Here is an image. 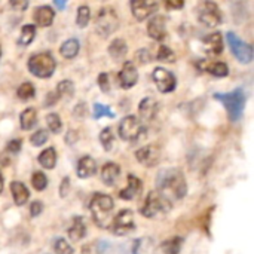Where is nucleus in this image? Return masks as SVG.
Instances as JSON below:
<instances>
[{
	"mask_svg": "<svg viewBox=\"0 0 254 254\" xmlns=\"http://www.w3.org/2000/svg\"><path fill=\"white\" fill-rule=\"evenodd\" d=\"M156 185H158V190L170 201L171 199L179 201L185 198L188 193L186 179L183 173L177 168L162 170L156 177Z\"/></svg>",
	"mask_w": 254,
	"mask_h": 254,
	"instance_id": "obj_1",
	"label": "nucleus"
},
{
	"mask_svg": "<svg viewBox=\"0 0 254 254\" xmlns=\"http://www.w3.org/2000/svg\"><path fill=\"white\" fill-rule=\"evenodd\" d=\"M115 202L109 195L104 193H95L89 202V208L92 213V217L95 223L100 228H109L112 223V213H113Z\"/></svg>",
	"mask_w": 254,
	"mask_h": 254,
	"instance_id": "obj_2",
	"label": "nucleus"
},
{
	"mask_svg": "<svg viewBox=\"0 0 254 254\" xmlns=\"http://www.w3.org/2000/svg\"><path fill=\"white\" fill-rule=\"evenodd\" d=\"M214 98L225 106L228 116L232 122H237L243 118L244 106H246V94H244L243 88H237L228 94L217 92V94H214Z\"/></svg>",
	"mask_w": 254,
	"mask_h": 254,
	"instance_id": "obj_3",
	"label": "nucleus"
},
{
	"mask_svg": "<svg viewBox=\"0 0 254 254\" xmlns=\"http://www.w3.org/2000/svg\"><path fill=\"white\" fill-rule=\"evenodd\" d=\"M27 67L33 76L39 79H48L55 73L57 61L51 52H40L31 55V58L27 63Z\"/></svg>",
	"mask_w": 254,
	"mask_h": 254,
	"instance_id": "obj_4",
	"label": "nucleus"
},
{
	"mask_svg": "<svg viewBox=\"0 0 254 254\" xmlns=\"http://www.w3.org/2000/svg\"><path fill=\"white\" fill-rule=\"evenodd\" d=\"M173 208L171 201L164 196L159 190H152L149 196L146 198V202L141 208V214L149 219H155L159 216H164Z\"/></svg>",
	"mask_w": 254,
	"mask_h": 254,
	"instance_id": "obj_5",
	"label": "nucleus"
},
{
	"mask_svg": "<svg viewBox=\"0 0 254 254\" xmlns=\"http://www.w3.org/2000/svg\"><path fill=\"white\" fill-rule=\"evenodd\" d=\"M119 27V18L112 7H103L95 18V31L101 37H109Z\"/></svg>",
	"mask_w": 254,
	"mask_h": 254,
	"instance_id": "obj_6",
	"label": "nucleus"
},
{
	"mask_svg": "<svg viewBox=\"0 0 254 254\" xmlns=\"http://www.w3.org/2000/svg\"><path fill=\"white\" fill-rule=\"evenodd\" d=\"M198 19L204 25L214 28L222 22V12L213 0H204L198 6Z\"/></svg>",
	"mask_w": 254,
	"mask_h": 254,
	"instance_id": "obj_7",
	"label": "nucleus"
},
{
	"mask_svg": "<svg viewBox=\"0 0 254 254\" xmlns=\"http://www.w3.org/2000/svg\"><path fill=\"white\" fill-rule=\"evenodd\" d=\"M144 132V127L141 121L132 115L125 116L119 124V137L125 141H135Z\"/></svg>",
	"mask_w": 254,
	"mask_h": 254,
	"instance_id": "obj_8",
	"label": "nucleus"
},
{
	"mask_svg": "<svg viewBox=\"0 0 254 254\" xmlns=\"http://www.w3.org/2000/svg\"><path fill=\"white\" fill-rule=\"evenodd\" d=\"M228 42H229V46H231L232 54L235 55V58L240 63L250 64L253 61L254 52L252 45H249L247 42L241 40L235 33H231V31L228 33Z\"/></svg>",
	"mask_w": 254,
	"mask_h": 254,
	"instance_id": "obj_9",
	"label": "nucleus"
},
{
	"mask_svg": "<svg viewBox=\"0 0 254 254\" xmlns=\"http://www.w3.org/2000/svg\"><path fill=\"white\" fill-rule=\"evenodd\" d=\"M110 231L118 235V237H124L131 234L135 229V222H134V214L131 210H122L110 223Z\"/></svg>",
	"mask_w": 254,
	"mask_h": 254,
	"instance_id": "obj_10",
	"label": "nucleus"
},
{
	"mask_svg": "<svg viewBox=\"0 0 254 254\" xmlns=\"http://www.w3.org/2000/svg\"><path fill=\"white\" fill-rule=\"evenodd\" d=\"M152 77H153V80H155L158 89H159L161 92H164V94L173 92V91L176 89V86H177V79H176V76H174L171 71H168L167 68H164V67L155 68L153 73H152Z\"/></svg>",
	"mask_w": 254,
	"mask_h": 254,
	"instance_id": "obj_11",
	"label": "nucleus"
},
{
	"mask_svg": "<svg viewBox=\"0 0 254 254\" xmlns=\"http://www.w3.org/2000/svg\"><path fill=\"white\" fill-rule=\"evenodd\" d=\"M158 9L155 0H131V12L137 21H144Z\"/></svg>",
	"mask_w": 254,
	"mask_h": 254,
	"instance_id": "obj_12",
	"label": "nucleus"
},
{
	"mask_svg": "<svg viewBox=\"0 0 254 254\" xmlns=\"http://www.w3.org/2000/svg\"><path fill=\"white\" fill-rule=\"evenodd\" d=\"M135 158L137 161L144 165V167H155L158 162H159V158H161V152L156 146L153 144H149V146H144L141 149H138L135 152Z\"/></svg>",
	"mask_w": 254,
	"mask_h": 254,
	"instance_id": "obj_13",
	"label": "nucleus"
},
{
	"mask_svg": "<svg viewBox=\"0 0 254 254\" xmlns=\"http://www.w3.org/2000/svg\"><path fill=\"white\" fill-rule=\"evenodd\" d=\"M138 80V71L134 65V63L131 61H127L124 64V67L121 68L119 71V83H121V88L124 89H129L132 88Z\"/></svg>",
	"mask_w": 254,
	"mask_h": 254,
	"instance_id": "obj_14",
	"label": "nucleus"
},
{
	"mask_svg": "<svg viewBox=\"0 0 254 254\" xmlns=\"http://www.w3.org/2000/svg\"><path fill=\"white\" fill-rule=\"evenodd\" d=\"M147 33L153 40H164L167 36V19L162 15L153 16L147 24Z\"/></svg>",
	"mask_w": 254,
	"mask_h": 254,
	"instance_id": "obj_15",
	"label": "nucleus"
},
{
	"mask_svg": "<svg viewBox=\"0 0 254 254\" xmlns=\"http://www.w3.org/2000/svg\"><path fill=\"white\" fill-rule=\"evenodd\" d=\"M202 48L208 55H220L223 51V39L220 33H211L205 36L202 40Z\"/></svg>",
	"mask_w": 254,
	"mask_h": 254,
	"instance_id": "obj_16",
	"label": "nucleus"
},
{
	"mask_svg": "<svg viewBox=\"0 0 254 254\" xmlns=\"http://www.w3.org/2000/svg\"><path fill=\"white\" fill-rule=\"evenodd\" d=\"M141 190H143V183L138 177L129 174L128 176V186L119 193V196L125 201H132L135 198H138L141 195Z\"/></svg>",
	"mask_w": 254,
	"mask_h": 254,
	"instance_id": "obj_17",
	"label": "nucleus"
},
{
	"mask_svg": "<svg viewBox=\"0 0 254 254\" xmlns=\"http://www.w3.org/2000/svg\"><path fill=\"white\" fill-rule=\"evenodd\" d=\"M34 22L40 27H49L52 22H54V18H55V12L51 6L48 4H43V6H39L34 9Z\"/></svg>",
	"mask_w": 254,
	"mask_h": 254,
	"instance_id": "obj_18",
	"label": "nucleus"
},
{
	"mask_svg": "<svg viewBox=\"0 0 254 254\" xmlns=\"http://www.w3.org/2000/svg\"><path fill=\"white\" fill-rule=\"evenodd\" d=\"M158 109H159V106H158L156 100L152 98V97L143 98V100L140 101V104H138V113H140V116H141L144 121H152V119L156 116Z\"/></svg>",
	"mask_w": 254,
	"mask_h": 254,
	"instance_id": "obj_19",
	"label": "nucleus"
},
{
	"mask_svg": "<svg viewBox=\"0 0 254 254\" xmlns=\"http://www.w3.org/2000/svg\"><path fill=\"white\" fill-rule=\"evenodd\" d=\"M158 246L152 237H141L132 246V254H156Z\"/></svg>",
	"mask_w": 254,
	"mask_h": 254,
	"instance_id": "obj_20",
	"label": "nucleus"
},
{
	"mask_svg": "<svg viewBox=\"0 0 254 254\" xmlns=\"http://www.w3.org/2000/svg\"><path fill=\"white\" fill-rule=\"evenodd\" d=\"M196 65L202 71H207V73H210V74H213L216 77H225L229 73V68H228V65L225 63H208V61L202 60V61H198Z\"/></svg>",
	"mask_w": 254,
	"mask_h": 254,
	"instance_id": "obj_21",
	"label": "nucleus"
},
{
	"mask_svg": "<svg viewBox=\"0 0 254 254\" xmlns=\"http://www.w3.org/2000/svg\"><path fill=\"white\" fill-rule=\"evenodd\" d=\"M97 173V164L91 156H83L77 162V176L80 179L92 177Z\"/></svg>",
	"mask_w": 254,
	"mask_h": 254,
	"instance_id": "obj_22",
	"label": "nucleus"
},
{
	"mask_svg": "<svg viewBox=\"0 0 254 254\" xmlns=\"http://www.w3.org/2000/svg\"><path fill=\"white\" fill-rule=\"evenodd\" d=\"M119 176H121V168H119V165H116L113 162L106 164L101 170V180L107 186H113L118 182Z\"/></svg>",
	"mask_w": 254,
	"mask_h": 254,
	"instance_id": "obj_23",
	"label": "nucleus"
},
{
	"mask_svg": "<svg viewBox=\"0 0 254 254\" xmlns=\"http://www.w3.org/2000/svg\"><path fill=\"white\" fill-rule=\"evenodd\" d=\"M10 192H12V196H13V201L16 205H24L28 201L30 190L21 182H12L10 183Z\"/></svg>",
	"mask_w": 254,
	"mask_h": 254,
	"instance_id": "obj_24",
	"label": "nucleus"
},
{
	"mask_svg": "<svg viewBox=\"0 0 254 254\" xmlns=\"http://www.w3.org/2000/svg\"><path fill=\"white\" fill-rule=\"evenodd\" d=\"M86 235V226L85 220L82 217H74L71 222V226L68 228V237L71 241H80Z\"/></svg>",
	"mask_w": 254,
	"mask_h": 254,
	"instance_id": "obj_25",
	"label": "nucleus"
},
{
	"mask_svg": "<svg viewBox=\"0 0 254 254\" xmlns=\"http://www.w3.org/2000/svg\"><path fill=\"white\" fill-rule=\"evenodd\" d=\"M127 52H128V46H127V42L122 40V39H115L110 45H109V54L113 60L116 61H121L127 57Z\"/></svg>",
	"mask_w": 254,
	"mask_h": 254,
	"instance_id": "obj_26",
	"label": "nucleus"
},
{
	"mask_svg": "<svg viewBox=\"0 0 254 254\" xmlns=\"http://www.w3.org/2000/svg\"><path fill=\"white\" fill-rule=\"evenodd\" d=\"M79 49H80V43L77 39H68L65 40L61 48H60V54L65 58V60H73L77 54H79Z\"/></svg>",
	"mask_w": 254,
	"mask_h": 254,
	"instance_id": "obj_27",
	"label": "nucleus"
},
{
	"mask_svg": "<svg viewBox=\"0 0 254 254\" xmlns=\"http://www.w3.org/2000/svg\"><path fill=\"white\" fill-rule=\"evenodd\" d=\"M39 164L46 168V170H52L57 165V152L54 147H48L45 149L40 155H39Z\"/></svg>",
	"mask_w": 254,
	"mask_h": 254,
	"instance_id": "obj_28",
	"label": "nucleus"
},
{
	"mask_svg": "<svg viewBox=\"0 0 254 254\" xmlns=\"http://www.w3.org/2000/svg\"><path fill=\"white\" fill-rule=\"evenodd\" d=\"M19 122H21V128H22L24 131L31 129V128L37 124V113H36V110H34L33 107L25 109V110L21 113V116H19Z\"/></svg>",
	"mask_w": 254,
	"mask_h": 254,
	"instance_id": "obj_29",
	"label": "nucleus"
},
{
	"mask_svg": "<svg viewBox=\"0 0 254 254\" xmlns=\"http://www.w3.org/2000/svg\"><path fill=\"white\" fill-rule=\"evenodd\" d=\"M34 36H36V27L31 24L24 25L21 30V34H19V39H18V45L19 46H28L34 40Z\"/></svg>",
	"mask_w": 254,
	"mask_h": 254,
	"instance_id": "obj_30",
	"label": "nucleus"
},
{
	"mask_svg": "<svg viewBox=\"0 0 254 254\" xmlns=\"http://www.w3.org/2000/svg\"><path fill=\"white\" fill-rule=\"evenodd\" d=\"M57 95L58 98H64V100H70L73 92H74V85L71 80H61L57 86Z\"/></svg>",
	"mask_w": 254,
	"mask_h": 254,
	"instance_id": "obj_31",
	"label": "nucleus"
},
{
	"mask_svg": "<svg viewBox=\"0 0 254 254\" xmlns=\"http://www.w3.org/2000/svg\"><path fill=\"white\" fill-rule=\"evenodd\" d=\"M100 143H101V146H103L107 152H110V150L113 149V146H115V135H113L112 128L106 127V128L100 132Z\"/></svg>",
	"mask_w": 254,
	"mask_h": 254,
	"instance_id": "obj_32",
	"label": "nucleus"
},
{
	"mask_svg": "<svg viewBox=\"0 0 254 254\" xmlns=\"http://www.w3.org/2000/svg\"><path fill=\"white\" fill-rule=\"evenodd\" d=\"M182 243H183V240L179 238V237L171 238V240H168V241H165L162 244V250H164L165 254H179L180 250H182Z\"/></svg>",
	"mask_w": 254,
	"mask_h": 254,
	"instance_id": "obj_33",
	"label": "nucleus"
},
{
	"mask_svg": "<svg viewBox=\"0 0 254 254\" xmlns=\"http://www.w3.org/2000/svg\"><path fill=\"white\" fill-rule=\"evenodd\" d=\"M16 94H18V98H19V100L27 101V100H31V98L34 97L36 91H34V86H33L30 82H24V83H21V86L18 88Z\"/></svg>",
	"mask_w": 254,
	"mask_h": 254,
	"instance_id": "obj_34",
	"label": "nucleus"
},
{
	"mask_svg": "<svg viewBox=\"0 0 254 254\" xmlns=\"http://www.w3.org/2000/svg\"><path fill=\"white\" fill-rule=\"evenodd\" d=\"M91 19V10L88 6H80L77 9V16H76V24L80 27V28H85L88 25Z\"/></svg>",
	"mask_w": 254,
	"mask_h": 254,
	"instance_id": "obj_35",
	"label": "nucleus"
},
{
	"mask_svg": "<svg viewBox=\"0 0 254 254\" xmlns=\"http://www.w3.org/2000/svg\"><path fill=\"white\" fill-rule=\"evenodd\" d=\"M46 124H48V128L49 131H52L54 134H58L63 128V124H61V119L57 113H49L46 116Z\"/></svg>",
	"mask_w": 254,
	"mask_h": 254,
	"instance_id": "obj_36",
	"label": "nucleus"
},
{
	"mask_svg": "<svg viewBox=\"0 0 254 254\" xmlns=\"http://www.w3.org/2000/svg\"><path fill=\"white\" fill-rule=\"evenodd\" d=\"M156 57H158V61H164V63H174L176 61V54L165 45L159 46Z\"/></svg>",
	"mask_w": 254,
	"mask_h": 254,
	"instance_id": "obj_37",
	"label": "nucleus"
},
{
	"mask_svg": "<svg viewBox=\"0 0 254 254\" xmlns=\"http://www.w3.org/2000/svg\"><path fill=\"white\" fill-rule=\"evenodd\" d=\"M115 118V113L110 110L109 106L106 104H100V103H95L94 104V118L95 119H101V118Z\"/></svg>",
	"mask_w": 254,
	"mask_h": 254,
	"instance_id": "obj_38",
	"label": "nucleus"
},
{
	"mask_svg": "<svg viewBox=\"0 0 254 254\" xmlns=\"http://www.w3.org/2000/svg\"><path fill=\"white\" fill-rule=\"evenodd\" d=\"M31 185H33V188L36 189V190H45L46 189V186H48V179H46V176L43 174V173H40V171H37V173H34L33 174V177H31Z\"/></svg>",
	"mask_w": 254,
	"mask_h": 254,
	"instance_id": "obj_39",
	"label": "nucleus"
},
{
	"mask_svg": "<svg viewBox=\"0 0 254 254\" xmlns=\"http://www.w3.org/2000/svg\"><path fill=\"white\" fill-rule=\"evenodd\" d=\"M54 252L55 254H73V247L64 238H57L54 241Z\"/></svg>",
	"mask_w": 254,
	"mask_h": 254,
	"instance_id": "obj_40",
	"label": "nucleus"
},
{
	"mask_svg": "<svg viewBox=\"0 0 254 254\" xmlns=\"http://www.w3.org/2000/svg\"><path fill=\"white\" fill-rule=\"evenodd\" d=\"M30 141H31V144H33V146H36V147L43 146V144L48 141V131H45V129H39V131H36V132L31 135Z\"/></svg>",
	"mask_w": 254,
	"mask_h": 254,
	"instance_id": "obj_41",
	"label": "nucleus"
},
{
	"mask_svg": "<svg viewBox=\"0 0 254 254\" xmlns=\"http://www.w3.org/2000/svg\"><path fill=\"white\" fill-rule=\"evenodd\" d=\"M98 86L104 92H109L110 91V79H109V74L107 73H101L98 76Z\"/></svg>",
	"mask_w": 254,
	"mask_h": 254,
	"instance_id": "obj_42",
	"label": "nucleus"
},
{
	"mask_svg": "<svg viewBox=\"0 0 254 254\" xmlns=\"http://www.w3.org/2000/svg\"><path fill=\"white\" fill-rule=\"evenodd\" d=\"M9 4L16 12H24L28 7V0H9Z\"/></svg>",
	"mask_w": 254,
	"mask_h": 254,
	"instance_id": "obj_43",
	"label": "nucleus"
},
{
	"mask_svg": "<svg viewBox=\"0 0 254 254\" xmlns=\"http://www.w3.org/2000/svg\"><path fill=\"white\" fill-rule=\"evenodd\" d=\"M135 57H137L138 63H141V64H147V63L152 61V54H150V51H147V49H140V51L137 52Z\"/></svg>",
	"mask_w": 254,
	"mask_h": 254,
	"instance_id": "obj_44",
	"label": "nucleus"
},
{
	"mask_svg": "<svg viewBox=\"0 0 254 254\" xmlns=\"http://www.w3.org/2000/svg\"><path fill=\"white\" fill-rule=\"evenodd\" d=\"M21 146H22V141L18 138V140H10L9 143H7V146H6V149H7V152H10V153H18L19 150H21Z\"/></svg>",
	"mask_w": 254,
	"mask_h": 254,
	"instance_id": "obj_45",
	"label": "nucleus"
},
{
	"mask_svg": "<svg viewBox=\"0 0 254 254\" xmlns=\"http://www.w3.org/2000/svg\"><path fill=\"white\" fill-rule=\"evenodd\" d=\"M42 210H43V204H42L40 201H34V202H31V205H30V214H31L33 217L39 216V214L42 213Z\"/></svg>",
	"mask_w": 254,
	"mask_h": 254,
	"instance_id": "obj_46",
	"label": "nucleus"
},
{
	"mask_svg": "<svg viewBox=\"0 0 254 254\" xmlns=\"http://www.w3.org/2000/svg\"><path fill=\"white\" fill-rule=\"evenodd\" d=\"M68 189H70V180H68V177H65V179H63V182H61L60 195H61L63 198L67 196V195H68Z\"/></svg>",
	"mask_w": 254,
	"mask_h": 254,
	"instance_id": "obj_47",
	"label": "nucleus"
},
{
	"mask_svg": "<svg viewBox=\"0 0 254 254\" xmlns=\"http://www.w3.org/2000/svg\"><path fill=\"white\" fill-rule=\"evenodd\" d=\"M168 9H182L185 6V0H165Z\"/></svg>",
	"mask_w": 254,
	"mask_h": 254,
	"instance_id": "obj_48",
	"label": "nucleus"
},
{
	"mask_svg": "<svg viewBox=\"0 0 254 254\" xmlns=\"http://www.w3.org/2000/svg\"><path fill=\"white\" fill-rule=\"evenodd\" d=\"M57 101H58V95H57V92H48V95H46V101H45V107H51V106H54Z\"/></svg>",
	"mask_w": 254,
	"mask_h": 254,
	"instance_id": "obj_49",
	"label": "nucleus"
},
{
	"mask_svg": "<svg viewBox=\"0 0 254 254\" xmlns=\"http://www.w3.org/2000/svg\"><path fill=\"white\" fill-rule=\"evenodd\" d=\"M54 3H55V6H57L60 10H63V9L65 7V4H67V0H54Z\"/></svg>",
	"mask_w": 254,
	"mask_h": 254,
	"instance_id": "obj_50",
	"label": "nucleus"
},
{
	"mask_svg": "<svg viewBox=\"0 0 254 254\" xmlns=\"http://www.w3.org/2000/svg\"><path fill=\"white\" fill-rule=\"evenodd\" d=\"M3 190V176H1V173H0V192Z\"/></svg>",
	"mask_w": 254,
	"mask_h": 254,
	"instance_id": "obj_51",
	"label": "nucleus"
},
{
	"mask_svg": "<svg viewBox=\"0 0 254 254\" xmlns=\"http://www.w3.org/2000/svg\"><path fill=\"white\" fill-rule=\"evenodd\" d=\"M0 55H1V49H0Z\"/></svg>",
	"mask_w": 254,
	"mask_h": 254,
	"instance_id": "obj_52",
	"label": "nucleus"
}]
</instances>
